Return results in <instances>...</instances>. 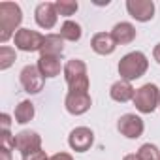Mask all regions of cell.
I'll use <instances>...</instances> for the list:
<instances>
[{"mask_svg":"<svg viewBox=\"0 0 160 160\" xmlns=\"http://www.w3.org/2000/svg\"><path fill=\"white\" fill-rule=\"evenodd\" d=\"M36 66L42 72V75L47 79L57 77V75H60V72H64V68L60 64V57H40Z\"/></svg>","mask_w":160,"mask_h":160,"instance_id":"cell-16","label":"cell"},{"mask_svg":"<svg viewBox=\"0 0 160 160\" xmlns=\"http://www.w3.org/2000/svg\"><path fill=\"white\" fill-rule=\"evenodd\" d=\"M19 81L21 87L25 89V92L28 94H38L43 91V83H45V77L42 75V72L38 70L36 64H27L21 73H19Z\"/></svg>","mask_w":160,"mask_h":160,"instance_id":"cell-6","label":"cell"},{"mask_svg":"<svg viewBox=\"0 0 160 160\" xmlns=\"http://www.w3.org/2000/svg\"><path fill=\"white\" fill-rule=\"evenodd\" d=\"M64 79L70 91H83L89 92V75H87V64L79 58H72L64 64Z\"/></svg>","mask_w":160,"mask_h":160,"instance_id":"cell-3","label":"cell"},{"mask_svg":"<svg viewBox=\"0 0 160 160\" xmlns=\"http://www.w3.org/2000/svg\"><path fill=\"white\" fill-rule=\"evenodd\" d=\"M23 160H49L47 158V154H45V151H34V152H30V154H25L23 156Z\"/></svg>","mask_w":160,"mask_h":160,"instance_id":"cell-23","label":"cell"},{"mask_svg":"<svg viewBox=\"0 0 160 160\" xmlns=\"http://www.w3.org/2000/svg\"><path fill=\"white\" fill-rule=\"evenodd\" d=\"M15 58H17V55H15L13 47H10V45L0 47V70H8L15 62Z\"/></svg>","mask_w":160,"mask_h":160,"instance_id":"cell-21","label":"cell"},{"mask_svg":"<svg viewBox=\"0 0 160 160\" xmlns=\"http://www.w3.org/2000/svg\"><path fill=\"white\" fill-rule=\"evenodd\" d=\"M117 130L128 138V139H138L143 136V130H145V124H143V119L136 113H124L119 121H117Z\"/></svg>","mask_w":160,"mask_h":160,"instance_id":"cell-8","label":"cell"},{"mask_svg":"<svg viewBox=\"0 0 160 160\" xmlns=\"http://www.w3.org/2000/svg\"><path fill=\"white\" fill-rule=\"evenodd\" d=\"M23 21L21 6L15 2H0V42L6 43L19 30Z\"/></svg>","mask_w":160,"mask_h":160,"instance_id":"cell-1","label":"cell"},{"mask_svg":"<svg viewBox=\"0 0 160 160\" xmlns=\"http://www.w3.org/2000/svg\"><path fill=\"white\" fill-rule=\"evenodd\" d=\"M49 160H73L70 152H55L53 156H49Z\"/></svg>","mask_w":160,"mask_h":160,"instance_id":"cell-24","label":"cell"},{"mask_svg":"<svg viewBox=\"0 0 160 160\" xmlns=\"http://www.w3.org/2000/svg\"><path fill=\"white\" fill-rule=\"evenodd\" d=\"M91 47L98 55H111L117 49V42L113 40L111 32H96L91 38Z\"/></svg>","mask_w":160,"mask_h":160,"instance_id":"cell-13","label":"cell"},{"mask_svg":"<svg viewBox=\"0 0 160 160\" xmlns=\"http://www.w3.org/2000/svg\"><path fill=\"white\" fill-rule=\"evenodd\" d=\"M126 12L132 19L147 23L154 17V2L152 0H126Z\"/></svg>","mask_w":160,"mask_h":160,"instance_id":"cell-10","label":"cell"},{"mask_svg":"<svg viewBox=\"0 0 160 160\" xmlns=\"http://www.w3.org/2000/svg\"><path fill=\"white\" fill-rule=\"evenodd\" d=\"M122 160H138V156H136V154H126Z\"/></svg>","mask_w":160,"mask_h":160,"instance_id":"cell-28","label":"cell"},{"mask_svg":"<svg viewBox=\"0 0 160 160\" xmlns=\"http://www.w3.org/2000/svg\"><path fill=\"white\" fill-rule=\"evenodd\" d=\"M64 106L70 115H83L91 109L92 98L89 92H83V91H68L64 98Z\"/></svg>","mask_w":160,"mask_h":160,"instance_id":"cell-7","label":"cell"},{"mask_svg":"<svg viewBox=\"0 0 160 160\" xmlns=\"http://www.w3.org/2000/svg\"><path fill=\"white\" fill-rule=\"evenodd\" d=\"M134 94H136V89L132 87L130 81H124V79H119V81H115L109 89V96L119 102V104H124V102H130L134 100Z\"/></svg>","mask_w":160,"mask_h":160,"instance_id":"cell-14","label":"cell"},{"mask_svg":"<svg viewBox=\"0 0 160 160\" xmlns=\"http://www.w3.org/2000/svg\"><path fill=\"white\" fill-rule=\"evenodd\" d=\"M0 124H2V130H10L12 121H10V115H8V113H2V115H0Z\"/></svg>","mask_w":160,"mask_h":160,"instance_id":"cell-25","label":"cell"},{"mask_svg":"<svg viewBox=\"0 0 160 160\" xmlns=\"http://www.w3.org/2000/svg\"><path fill=\"white\" fill-rule=\"evenodd\" d=\"M152 57H154V60L160 64V43L154 45V49H152Z\"/></svg>","mask_w":160,"mask_h":160,"instance_id":"cell-26","label":"cell"},{"mask_svg":"<svg viewBox=\"0 0 160 160\" xmlns=\"http://www.w3.org/2000/svg\"><path fill=\"white\" fill-rule=\"evenodd\" d=\"M138 160H160V149L152 143H143L138 152H136Z\"/></svg>","mask_w":160,"mask_h":160,"instance_id":"cell-20","label":"cell"},{"mask_svg":"<svg viewBox=\"0 0 160 160\" xmlns=\"http://www.w3.org/2000/svg\"><path fill=\"white\" fill-rule=\"evenodd\" d=\"M34 19L38 23L40 28H53L57 25V19H58V12H57V6L55 2H42L36 6V12H34Z\"/></svg>","mask_w":160,"mask_h":160,"instance_id":"cell-12","label":"cell"},{"mask_svg":"<svg viewBox=\"0 0 160 160\" xmlns=\"http://www.w3.org/2000/svg\"><path fill=\"white\" fill-rule=\"evenodd\" d=\"M64 51V40L60 34H47L40 49L42 57H60Z\"/></svg>","mask_w":160,"mask_h":160,"instance_id":"cell-17","label":"cell"},{"mask_svg":"<svg viewBox=\"0 0 160 160\" xmlns=\"http://www.w3.org/2000/svg\"><path fill=\"white\" fill-rule=\"evenodd\" d=\"M111 36H113V40L117 42V45H126V43H132V42L136 40L138 32H136V27H134L132 23L121 21V23H117V25L113 27Z\"/></svg>","mask_w":160,"mask_h":160,"instance_id":"cell-15","label":"cell"},{"mask_svg":"<svg viewBox=\"0 0 160 160\" xmlns=\"http://www.w3.org/2000/svg\"><path fill=\"white\" fill-rule=\"evenodd\" d=\"M62 40H68V42H77L79 38H81V27H79V23L75 21H64L62 27H60V32Z\"/></svg>","mask_w":160,"mask_h":160,"instance_id":"cell-19","label":"cell"},{"mask_svg":"<svg viewBox=\"0 0 160 160\" xmlns=\"http://www.w3.org/2000/svg\"><path fill=\"white\" fill-rule=\"evenodd\" d=\"M34 104L30 102V100H23V102H19V106L15 108V122H19V124H27V122H30L32 119H34Z\"/></svg>","mask_w":160,"mask_h":160,"instance_id":"cell-18","label":"cell"},{"mask_svg":"<svg viewBox=\"0 0 160 160\" xmlns=\"http://www.w3.org/2000/svg\"><path fill=\"white\" fill-rule=\"evenodd\" d=\"M15 149L25 156L42 149V136L34 130H21L15 134Z\"/></svg>","mask_w":160,"mask_h":160,"instance_id":"cell-11","label":"cell"},{"mask_svg":"<svg viewBox=\"0 0 160 160\" xmlns=\"http://www.w3.org/2000/svg\"><path fill=\"white\" fill-rule=\"evenodd\" d=\"M55 6H57L58 15H62V17H70V15H73V13L77 12V8H79V4L75 2V0H57Z\"/></svg>","mask_w":160,"mask_h":160,"instance_id":"cell-22","label":"cell"},{"mask_svg":"<svg viewBox=\"0 0 160 160\" xmlns=\"http://www.w3.org/2000/svg\"><path fill=\"white\" fill-rule=\"evenodd\" d=\"M0 160H12V152L10 151H0Z\"/></svg>","mask_w":160,"mask_h":160,"instance_id":"cell-27","label":"cell"},{"mask_svg":"<svg viewBox=\"0 0 160 160\" xmlns=\"http://www.w3.org/2000/svg\"><path fill=\"white\" fill-rule=\"evenodd\" d=\"M149 68V60L141 51H132L126 53L121 60H119V75L124 81H134L145 75Z\"/></svg>","mask_w":160,"mask_h":160,"instance_id":"cell-2","label":"cell"},{"mask_svg":"<svg viewBox=\"0 0 160 160\" xmlns=\"http://www.w3.org/2000/svg\"><path fill=\"white\" fill-rule=\"evenodd\" d=\"M43 40H45V36L40 34L38 30H32V28H19L17 34L13 36L15 47L19 51H25V53L40 51L42 45H43Z\"/></svg>","mask_w":160,"mask_h":160,"instance_id":"cell-5","label":"cell"},{"mask_svg":"<svg viewBox=\"0 0 160 160\" xmlns=\"http://www.w3.org/2000/svg\"><path fill=\"white\" fill-rule=\"evenodd\" d=\"M94 143V132L87 126H77L68 136V145L75 152H87Z\"/></svg>","mask_w":160,"mask_h":160,"instance_id":"cell-9","label":"cell"},{"mask_svg":"<svg viewBox=\"0 0 160 160\" xmlns=\"http://www.w3.org/2000/svg\"><path fill=\"white\" fill-rule=\"evenodd\" d=\"M132 102L139 113H152L156 108H160V89L154 83H145L136 89Z\"/></svg>","mask_w":160,"mask_h":160,"instance_id":"cell-4","label":"cell"}]
</instances>
